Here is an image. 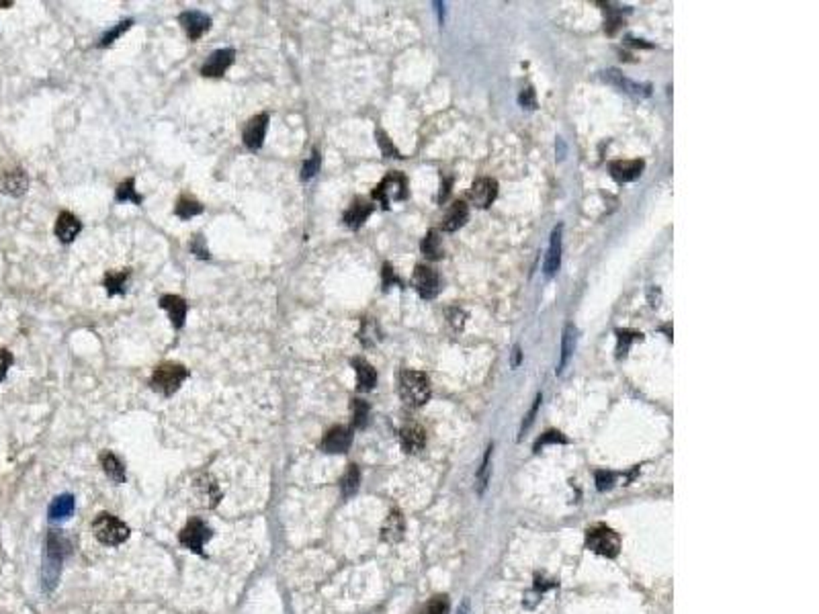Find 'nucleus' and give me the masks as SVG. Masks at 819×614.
Returning <instances> with one entry per match:
<instances>
[{
    "label": "nucleus",
    "instance_id": "obj_1",
    "mask_svg": "<svg viewBox=\"0 0 819 614\" xmlns=\"http://www.w3.org/2000/svg\"><path fill=\"white\" fill-rule=\"evenodd\" d=\"M400 397L412 407H420L430 399V381L424 373L406 369L400 375Z\"/></svg>",
    "mask_w": 819,
    "mask_h": 614
},
{
    "label": "nucleus",
    "instance_id": "obj_2",
    "mask_svg": "<svg viewBox=\"0 0 819 614\" xmlns=\"http://www.w3.org/2000/svg\"><path fill=\"white\" fill-rule=\"evenodd\" d=\"M188 377V371L179 362H162L154 369L150 385L162 395H173Z\"/></svg>",
    "mask_w": 819,
    "mask_h": 614
},
{
    "label": "nucleus",
    "instance_id": "obj_3",
    "mask_svg": "<svg viewBox=\"0 0 819 614\" xmlns=\"http://www.w3.org/2000/svg\"><path fill=\"white\" fill-rule=\"evenodd\" d=\"M92 532H94V536H96L103 545L115 547V545H121L123 541H127V536H130V527H127L125 523H121L117 516L103 512V514H98V516L94 518V523H92Z\"/></svg>",
    "mask_w": 819,
    "mask_h": 614
},
{
    "label": "nucleus",
    "instance_id": "obj_4",
    "mask_svg": "<svg viewBox=\"0 0 819 614\" xmlns=\"http://www.w3.org/2000/svg\"><path fill=\"white\" fill-rule=\"evenodd\" d=\"M586 547L602 557H617L621 551V538L613 528L594 525L586 530Z\"/></svg>",
    "mask_w": 819,
    "mask_h": 614
},
{
    "label": "nucleus",
    "instance_id": "obj_5",
    "mask_svg": "<svg viewBox=\"0 0 819 614\" xmlns=\"http://www.w3.org/2000/svg\"><path fill=\"white\" fill-rule=\"evenodd\" d=\"M406 197H408V180L402 173H389L373 191V199H377L385 209L396 201H404Z\"/></svg>",
    "mask_w": 819,
    "mask_h": 614
},
{
    "label": "nucleus",
    "instance_id": "obj_6",
    "mask_svg": "<svg viewBox=\"0 0 819 614\" xmlns=\"http://www.w3.org/2000/svg\"><path fill=\"white\" fill-rule=\"evenodd\" d=\"M211 538V528L207 527L201 518H193L186 523V527L182 528L179 534L182 547H186L188 551L201 555L203 553V545Z\"/></svg>",
    "mask_w": 819,
    "mask_h": 614
},
{
    "label": "nucleus",
    "instance_id": "obj_7",
    "mask_svg": "<svg viewBox=\"0 0 819 614\" xmlns=\"http://www.w3.org/2000/svg\"><path fill=\"white\" fill-rule=\"evenodd\" d=\"M414 287L420 293V297L424 299H434L439 295L441 283H439V274L424 264H418L414 270Z\"/></svg>",
    "mask_w": 819,
    "mask_h": 614
},
{
    "label": "nucleus",
    "instance_id": "obj_8",
    "mask_svg": "<svg viewBox=\"0 0 819 614\" xmlns=\"http://www.w3.org/2000/svg\"><path fill=\"white\" fill-rule=\"evenodd\" d=\"M267 128H269V115H267V113H261V115L252 117V119L246 123V128H244V132H242V139H244V146H246L250 152H256V150L263 148V141H265V135H267Z\"/></svg>",
    "mask_w": 819,
    "mask_h": 614
},
{
    "label": "nucleus",
    "instance_id": "obj_9",
    "mask_svg": "<svg viewBox=\"0 0 819 614\" xmlns=\"http://www.w3.org/2000/svg\"><path fill=\"white\" fill-rule=\"evenodd\" d=\"M179 21H181L182 29H184V33H186V37L191 42L201 40L211 27V19L207 15H203L201 10H186V12H182L179 17Z\"/></svg>",
    "mask_w": 819,
    "mask_h": 614
},
{
    "label": "nucleus",
    "instance_id": "obj_10",
    "mask_svg": "<svg viewBox=\"0 0 819 614\" xmlns=\"http://www.w3.org/2000/svg\"><path fill=\"white\" fill-rule=\"evenodd\" d=\"M193 487H195V493H197V498H199V502L203 506L213 508V506L220 504V500H222L220 485L215 483V480L209 473H199L195 477V482H193Z\"/></svg>",
    "mask_w": 819,
    "mask_h": 614
},
{
    "label": "nucleus",
    "instance_id": "obj_11",
    "mask_svg": "<svg viewBox=\"0 0 819 614\" xmlns=\"http://www.w3.org/2000/svg\"><path fill=\"white\" fill-rule=\"evenodd\" d=\"M496 195H498V182H496L494 178H477V180L471 184V191H469L471 203H473L475 207H479V209L490 207V205L494 203Z\"/></svg>",
    "mask_w": 819,
    "mask_h": 614
},
{
    "label": "nucleus",
    "instance_id": "obj_12",
    "mask_svg": "<svg viewBox=\"0 0 819 614\" xmlns=\"http://www.w3.org/2000/svg\"><path fill=\"white\" fill-rule=\"evenodd\" d=\"M234 58H236V51H234V49H218V51H213V53L207 58V62L203 64L201 74L207 76V78H220V76H224V74L228 72L229 66L234 64Z\"/></svg>",
    "mask_w": 819,
    "mask_h": 614
},
{
    "label": "nucleus",
    "instance_id": "obj_13",
    "mask_svg": "<svg viewBox=\"0 0 819 614\" xmlns=\"http://www.w3.org/2000/svg\"><path fill=\"white\" fill-rule=\"evenodd\" d=\"M353 442V432L346 426H334L326 432V437L319 442V448L324 453H346Z\"/></svg>",
    "mask_w": 819,
    "mask_h": 614
},
{
    "label": "nucleus",
    "instance_id": "obj_14",
    "mask_svg": "<svg viewBox=\"0 0 819 614\" xmlns=\"http://www.w3.org/2000/svg\"><path fill=\"white\" fill-rule=\"evenodd\" d=\"M27 186H29V178H27L23 168H12V170L2 173V176H0V191L6 193V195L21 197L27 191Z\"/></svg>",
    "mask_w": 819,
    "mask_h": 614
},
{
    "label": "nucleus",
    "instance_id": "obj_15",
    "mask_svg": "<svg viewBox=\"0 0 819 614\" xmlns=\"http://www.w3.org/2000/svg\"><path fill=\"white\" fill-rule=\"evenodd\" d=\"M80 229H82V223H80V220H78L74 213H70V211H62V213L58 216V220H55V236H58L64 244L74 242L76 236L80 234Z\"/></svg>",
    "mask_w": 819,
    "mask_h": 614
},
{
    "label": "nucleus",
    "instance_id": "obj_16",
    "mask_svg": "<svg viewBox=\"0 0 819 614\" xmlns=\"http://www.w3.org/2000/svg\"><path fill=\"white\" fill-rule=\"evenodd\" d=\"M604 80L610 82L613 87H617L619 90L627 92V94H633V96H647V94H649V88H651L649 85L631 82V80L625 78L619 70H606V72H604Z\"/></svg>",
    "mask_w": 819,
    "mask_h": 614
},
{
    "label": "nucleus",
    "instance_id": "obj_17",
    "mask_svg": "<svg viewBox=\"0 0 819 614\" xmlns=\"http://www.w3.org/2000/svg\"><path fill=\"white\" fill-rule=\"evenodd\" d=\"M400 444H402L404 453H408V455L420 453L424 448V444H426V432L420 426H416V424L404 426L402 432H400Z\"/></svg>",
    "mask_w": 819,
    "mask_h": 614
},
{
    "label": "nucleus",
    "instance_id": "obj_18",
    "mask_svg": "<svg viewBox=\"0 0 819 614\" xmlns=\"http://www.w3.org/2000/svg\"><path fill=\"white\" fill-rule=\"evenodd\" d=\"M561 229H563V225H557V227L553 229V234H551L545 266H543L547 277H553V274L559 270V266H561Z\"/></svg>",
    "mask_w": 819,
    "mask_h": 614
},
{
    "label": "nucleus",
    "instance_id": "obj_19",
    "mask_svg": "<svg viewBox=\"0 0 819 614\" xmlns=\"http://www.w3.org/2000/svg\"><path fill=\"white\" fill-rule=\"evenodd\" d=\"M160 307L168 311V317H170L173 326L177 330H181L184 326V319H186V309H188L186 301L182 297H179V295H164V297H160Z\"/></svg>",
    "mask_w": 819,
    "mask_h": 614
},
{
    "label": "nucleus",
    "instance_id": "obj_20",
    "mask_svg": "<svg viewBox=\"0 0 819 614\" xmlns=\"http://www.w3.org/2000/svg\"><path fill=\"white\" fill-rule=\"evenodd\" d=\"M643 173V162L641 160H619L610 164V175L617 182H631L639 178Z\"/></svg>",
    "mask_w": 819,
    "mask_h": 614
},
{
    "label": "nucleus",
    "instance_id": "obj_21",
    "mask_svg": "<svg viewBox=\"0 0 819 614\" xmlns=\"http://www.w3.org/2000/svg\"><path fill=\"white\" fill-rule=\"evenodd\" d=\"M371 211H373V205H371L369 201H364V199H355V201L351 203V207L344 211V223H346L351 229H359L364 221H367V218L371 216Z\"/></svg>",
    "mask_w": 819,
    "mask_h": 614
},
{
    "label": "nucleus",
    "instance_id": "obj_22",
    "mask_svg": "<svg viewBox=\"0 0 819 614\" xmlns=\"http://www.w3.org/2000/svg\"><path fill=\"white\" fill-rule=\"evenodd\" d=\"M351 365L355 367V373H357L359 392H371L377 385V371L364 358H353Z\"/></svg>",
    "mask_w": 819,
    "mask_h": 614
},
{
    "label": "nucleus",
    "instance_id": "obj_23",
    "mask_svg": "<svg viewBox=\"0 0 819 614\" xmlns=\"http://www.w3.org/2000/svg\"><path fill=\"white\" fill-rule=\"evenodd\" d=\"M404 528H406V523H404L402 512L400 510H391L387 520L383 523V528H381V538L387 541V543H398L404 536Z\"/></svg>",
    "mask_w": 819,
    "mask_h": 614
},
{
    "label": "nucleus",
    "instance_id": "obj_24",
    "mask_svg": "<svg viewBox=\"0 0 819 614\" xmlns=\"http://www.w3.org/2000/svg\"><path fill=\"white\" fill-rule=\"evenodd\" d=\"M100 467L113 482H125V465L121 463V459L115 453H111V450L100 453Z\"/></svg>",
    "mask_w": 819,
    "mask_h": 614
},
{
    "label": "nucleus",
    "instance_id": "obj_25",
    "mask_svg": "<svg viewBox=\"0 0 819 614\" xmlns=\"http://www.w3.org/2000/svg\"><path fill=\"white\" fill-rule=\"evenodd\" d=\"M467 216H469L467 203H465V201H455V203L451 205V209L447 211L445 220H443V229H445V231H455V229H459V227L467 221Z\"/></svg>",
    "mask_w": 819,
    "mask_h": 614
},
{
    "label": "nucleus",
    "instance_id": "obj_26",
    "mask_svg": "<svg viewBox=\"0 0 819 614\" xmlns=\"http://www.w3.org/2000/svg\"><path fill=\"white\" fill-rule=\"evenodd\" d=\"M127 279H130V270H111V272H107L105 274V281H103V285H105V289H107V295H119V293H125V285H127Z\"/></svg>",
    "mask_w": 819,
    "mask_h": 614
},
{
    "label": "nucleus",
    "instance_id": "obj_27",
    "mask_svg": "<svg viewBox=\"0 0 819 614\" xmlns=\"http://www.w3.org/2000/svg\"><path fill=\"white\" fill-rule=\"evenodd\" d=\"M72 512H74V498L72 495H60L49 506V518L51 520H64V518L72 516Z\"/></svg>",
    "mask_w": 819,
    "mask_h": 614
},
{
    "label": "nucleus",
    "instance_id": "obj_28",
    "mask_svg": "<svg viewBox=\"0 0 819 614\" xmlns=\"http://www.w3.org/2000/svg\"><path fill=\"white\" fill-rule=\"evenodd\" d=\"M574 349H576V328L570 324V326H565L563 336H561V358H559V365H557V373L563 371V367L567 365Z\"/></svg>",
    "mask_w": 819,
    "mask_h": 614
},
{
    "label": "nucleus",
    "instance_id": "obj_29",
    "mask_svg": "<svg viewBox=\"0 0 819 614\" xmlns=\"http://www.w3.org/2000/svg\"><path fill=\"white\" fill-rule=\"evenodd\" d=\"M175 213L181 218V220H191V218H195V216H199V213H203V205L197 201V199H193V197H186V195H182L181 199L177 201V207H175Z\"/></svg>",
    "mask_w": 819,
    "mask_h": 614
},
{
    "label": "nucleus",
    "instance_id": "obj_30",
    "mask_svg": "<svg viewBox=\"0 0 819 614\" xmlns=\"http://www.w3.org/2000/svg\"><path fill=\"white\" fill-rule=\"evenodd\" d=\"M422 252H424L430 261H439V258L443 256L445 248H443V242H441V238H439L437 231H428V234H426V238L422 240Z\"/></svg>",
    "mask_w": 819,
    "mask_h": 614
},
{
    "label": "nucleus",
    "instance_id": "obj_31",
    "mask_svg": "<svg viewBox=\"0 0 819 614\" xmlns=\"http://www.w3.org/2000/svg\"><path fill=\"white\" fill-rule=\"evenodd\" d=\"M359 483H361V471H359V467H357V465H349L346 473H344L342 480H340L342 495H344V498L353 495V493L359 489Z\"/></svg>",
    "mask_w": 819,
    "mask_h": 614
},
{
    "label": "nucleus",
    "instance_id": "obj_32",
    "mask_svg": "<svg viewBox=\"0 0 819 614\" xmlns=\"http://www.w3.org/2000/svg\"><path fill=\"white\" fill-rule=\"evenodd\" d=\"M115 199L121 201V203H123V201H132V203H136V205H141V201H143V197L137 195L136 180H134V178H127V180H123V182L117 186Z\"/></svg>",
    "mask_w": 819,
    "mask_h": 614
},
{
    "label": "nucleus",
    "instance_id": "obj_33",
    "mask_svg": "<svg viewBox=\"0 0 819 614\" xmlns=\"http://www.w3.org/2000/svg\"><path fill=\"white\" fill-rule=\"evenodd\" d=\"M353 426L355 428H364L369 422V403L363 399H353Z\"/></svg>",
    "mask_w": 819,
    "mask_h": 614
},
{
    "label": "nucleus",
    "instance_id": "obj_34",
    "mask_svg": "<svg viewBox=\"0 0 819 614\" xmlns=\"http://www.w3.org/2000/svg\"><path fill=\"white\" fill-rule=\"evenodd\" d=\"M617 338H619V349H617L619 356H625L627 351H629V347H631V342L641 340L643 334L641 332H631V330H617Z\"/></svg>",
    "mask_w": 819,
    "mask_h": 614
},
{
    "label": "nucleus",
    "instance_id": "obj_35",
    "mask_svg": "<svg viewBox=\"0 0 819 614\" xmlns=\"http://www.w3.org/2000/svg\"><path fill=\"white\" fill-rule=\"evenodd\" d=\"M359 338H361V342H363L364 347H373V344L379 340V328H377V324H375L373 319H369V317L364 319Z\"/></svg>",
    "mask_w": 819,
    "mask_h": 614
},
{
    "label": "nucleus",
    "instance_id": "obj_36",
    "mask_svg": "<svg viewBox=\"0 0 819 614\" xmlns=\"http://www.w3.org/2000/svg\"><path fill=\"white\" fill-rule=\"evenodd\" d=\"M420 614H449V600H447V596H437V598H432V600L420 611Z\"/></svg>",
    "mask_w": 819,
    "mask_h": 614
},
{
    "label": "nucleus",
    "instance_id": "obj_37",
    "mask_svg": "<svg viewBox=\"0 0 819 614\" xmlns=\"http://www.w3.org/2000/svg\"><path fill=\"white\" fill-rule=\"evenodd\" d=\"M567 444V439L559 432V430H547L545 435L541 437V439L537 440V444H535V450L539 453L543 446H547V444Z\"/></svg>",
    "mask_w": 819,
    "mask_h": 614
},
{
    "label": "nucleus",
    "instance_id": "obj_38",
    "mask_svg": "<svg viewBox=\"0 0 819 614\" xmlns=\"http://www.w3.org/2000/svg\"><path fill=\"white\" fill-rule=\"evenodd\" d=\"M377 141H379V146H381V152H383V156H387V158H402V156H400V152L396 150V146L391 143V139L387 137V133L381 132V130H377Z\"/></svg>",
    "mask_w": 819,
    "mask_h": 614
},
{
    "label": "nucleus",
    "instance_id": "obj_39",
    "mask_svg": "<svg viewBox=\"0 0 819 614\" xmlns=\"http://www.w3.org/2000/svg\"><path fill=\"white\" fill-rule=\"evenodd\" d=\"M319 164H322V156H319L318 150H314L312 152V158L303 164V168H301V178L303 180H310L312 176H316V173L319 170Z\"/></svg>",
    "mask_w": 819,
    "mask_h": 614
},
{
    "label": "nucleus",
    "instance_id": "obj_40",
    "mask_svg": "<svg viewBox=\"0 0 819 614\" xmlns=\"http://www.w3.org/2000/svg\"><path fill=\"white\" fill-rule=\"evenodd\" d=\"M132 25H134L132 21H121V23H119V25H117L115 29H111L109 33H105V35H103V40H100V45H103V47H107V45H111V44H113V42H115V40H117V37H119V35H121V33H125V31H127V29H130Z\"/></svg>",
    "mask_w": 819,
    "mask_h": 614
},
{
    "label": "nucleus",
    "instance_id": "obj_41",
    "mask_svg": "<svg viewBox=\"0 0 819 614\" xmlns=\"http://www.w3.org/2000/svg\"><path fill=\"white\" fill-rule=\"evenodd\" d=\"M490 455H492V446L486 450V457H484L482 469H479V473H477V477H479V491H484V489H486V485H488V473H490Z\"/></svg>",
    "mask_w": 819,
    "mask_h": 614
},
{
    "label": "nucleus",
    "instance_id": "obj_42",
    "mask_svg": "<svg viewBox=\"0 0 819 614\" xmlns=\"http://www.w3.org/2000/svg\"><path fill=\"white\" fill-rule=\"evenodd\" d=\"M613 483H615V473H610V471H598V473H596V487H598L600 491L610 489Z\"/></svg>",
    "mask_w": 819,
    "mask_h": 614
},
{
    "label": "nucleus",
    "instance_id": "obj_43",
    "mask_svg": "<svg viewBox=\"0 0 819 614\" xmlns=\"http://www.w3.org/2000/svg\"><path fill=\"white\" fill-rule=\"evenodd\" d=\"M394 283L402 285V281L398 279V274L394 272V268H391L389 264H385V266H383V287H385V289H389Z\"/></svg>",
    "mask_w": 819,
    "mask_h": 614
},
{
    "label": "nucleus",
    "instance_id": "obj_44",
    "mask_svg": "<svg viewBox=\"0 0 819 614\" xmlns=\"http://www.w3.org/2000/svg\"><path fill=\"white\" fill-rule=\"evenodd\" d=\"M10 365H12V354L4 351V349H0V381L6 377V371L10 369Z\"/></svg>",
    "mask_w": 819,
    "mask_h": 614
},
{
    "label": "nucleus",
    "instance_id": "obj_45",
    "mask_svg": "<svg viewBox=\"0 0 819 614\" xmlns=\"http://www.w3.org/2000/svg\"><path fill=\"white\" fill-rule=\"evenodd\" d=\"M520 105H522V107H527V109H535L537 100H535V92H533V88H525V90H522V94H520Z\"/></svg>",
    "mask_w": 819,
    "mask_h": 614
},
{
    "label": "nucleus",
    "instance_id": "obj_46",
    "mask_svg": "<svg viewBox=\"0 0 819 614\" xmlns=\"http://www.w3.org/2000/svg\"><path fill=\"white\" fill-rule=\"evenodd\" d=\"M191 250H193L199 258H209L207 248H203V238H201V236H197V238L191 242Z\"/></svg>",
    "mask_w": 819,
    "mask_h": 614
},
{
    "label": "nucleus",
    "instance_id": "obj_47",
    "mask_svg": "<svg viewBox=\"0 0 819 614\" xmlns=\"http://www.w3.org/2000/svg\"><path fill=\"white\" fill-rule=\"evenodd\" d=\"M539 403H541V395H537L535 397V403H533V407H531V412L527 414V420L522 422V428H520V432L525 435V430H529V426L533 424V420H535V414H537V407H539Z\"/></svg>",
    "mask_w": 819,
    "mask_h": 614
},
{
    "label": "nucleus",
    "instance_id": "obj_48",
    "mask_svg": "<svg viewBox=\"0 0 819 614\" xmlns=\"http://www.w3.org/2000/svg\"><path fill=\"white\" fill-rule=\"evenodd\" d=\"M463 322H465V313H463L461 309H455V311L451 313V324H453L455 328H463Z\"/></svg>",
    "mask_w": 819,
    "mask_h": 614
},
{
    "label": "nucleus",
    "instance_id": "obj_49",
    "mask_svg": "<svg viewBox=\"0 0 819 614\" xmlns=\"http://www.w3.org/2000/svg\"><path fill=\"white\" fill-rule=\"evenodd\" d=\"M471 611H469V600H463V604H461V608H459V614H469Z\"/></svg>",
    "mask_w": 819,
    "mask_h": 614
},
{
    "label": "nucleus",
    "instance_id": "obj_50",
    "mask_svg": "<svg viewBox=\"0 0 819 614\" xmlns=\"http://www.w3.org/2000/svg\"><path fill=\"white\" fill-rule=\"evenodd\" d=\"M518 360H520V349L516 347L514 349V365H518Z\"/></svg>",
    "mask_w": 819,
    "mask_h": 614
}]
</instances>
